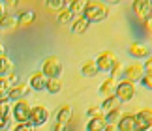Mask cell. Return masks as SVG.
<instances>
[{"label": "cell", "mask_w": 152, "mask_h": 131, "mask_svg": "<svg viewBox=\"0 0 152 131\" xmlns=\"http://www.w3.org/2000/svg\"><path fill=\"white\" fill-rule=\"evenodd\" d=\"M109 15V6L102 2V0H86V6H85V11H83V17H86L90 23H100L105 21Z\"/></svg>", "instance_id": "obj_1"}, {"label": "cell", "mask_w": 152, "mask_h": 131, "mask_svg": "<svg viewBox=\"0 0 152 131\" xmlns=\"http://www.w3.org/2000/svg\"><path fill=\"white\" fill-rule=\"evenodd\" d=\"M30 103L25 99H19V101H13L11 105V116L17 124H28V118H30Z\"/></svg>", "instance_id": "obj_2"}, {"label": "cell", "mask_w": 152, "mask_h": 131, "mask_svg": "<svg viewBox=\"0 0 152 131\" xmlns=\"http://www.w3.org/2000/svg\"><path fill=\"white\" fill-rule=\"evenodd\" d=\"M42 71H43V75L47 77V79L60 77V73H62V62H60V58L55 56V55L47 56L43 60V64H42Z\"/></svg>", "instance_id": "obj_3"}, {"label": "cell", "mask_w": 152, "mask_h": 131, "mask_svg": "<svg viewBox=\"0 0 152 131\" xmlns=\"http://www.w3.org/2000/svg\"><path fill=\"white\" fill-rule=\"evenodd\" d=\"M49 120V109L43 105H36L30 109V118H28V126L30 127H39Z\"/></svg>", "instance_id": "obj_4"}, {"label": "cell", "mask_w": 152, "mask_h": 131, "mask_svg": "<svg viewBox=\"0 0 152 131\" xmlns=\"http://www.w3.org/2000/svg\"><path fill=\"white\" fill-rule=\"evenodd\" d=\"M152 129V107H143L135 114V131H150Z\"/></svg>", "instance_id": "obj_5"}, {"label": "cell", "mask_w": 152, "mask_h": 131, "mask_svg": "<svg viewBox=\"0 0 152 131\" xmlns=\"http://www.w3.org/2000/svg\"><path fill=\"white\" fill-rule=\"evenodd\" d=\"M115 96L120 101H132L133 98H135V84H133L132 81H126V79L118 81L116 90H115Z\"/></svg>", "instance_id": "obj_6"}, {"label": "cell", "mask_w": 152, "mask_h": 131, "mask_svg": "<svg viewBox=\"0 0 152 131\" xmlns=\"http://www.w3.org/2000/svg\"><path fill=\"white\" fill-rule=\"evenodd\" d=\"M143 75H145V68H143V64H139V62H132V64H128L126 68H124V75H122V79L132 81L133 84H135V82H141Z\"/></svg>", "instance_id": "obj_7"}, {"label": "cell", "mask_w": 152, "mask_h": 131, "mask_svg": "<svg viewBox=\"0 0 152 131\" xmlns=\"http://www.w3.org/2000/svg\"><path fill=\"white\" fill-rule=\"evenodd\" d=\"M118 62V56L115 55L113 51H102L100 55L96 56V64H98V68H100V71H111V68Z\"/></svg>", "instance_id": "obj_8"}, {"label": "cell", "mask_w": 152, "mask_h": 131, "mask_svg": "<svg viewBox=\"0 0 152 131\" xmlns=\"http://www.w3.org/2000/svg\"><path fill=\"white\" fill-rule=\"evenodd\" d=\"M128 55L137 58V60H143V58L150 56V49H148L147 43H143V41H132V43L128 45Z\"/></svg>", "instance_id": "obj_9"}, {"label": "cell", "mask_w": 152, "mask_h": 131, "mask_svg": "<svg viewBox=\"0 0 152 131\" xmlns=\"http://www.w3.org/2000/svg\"><path fill=\"white\" fill-rule=\"evenodd\" d=\"M132 11L137 19H147V17L152 13V4L150 0H133L132 2Z\"/></svg>", "instance_id": "obj_10"}, {"label": "cell", "mask_w": 152, "mask_h": 131, "mask_svg": "<svg viewBox=\"0 0 152 131\" xmlns=\"http://www.w3.org/2000/svg\"><path fill=\"white\" fill-rule=\"evenodd\" d=\"M32 88L28 82H17L10 88V101H19V99H25L26 94L30 92Z\"/></svg>", "instance_id": "obj_11"}, {"label": "cell", "mask_w": 152, "mask_h": 131, "mask_svg": "<svg viewBox=\"0 0 152 131\" xmlns=\"http://www.w3.org/2000/svg\"><path fill=\"white\" fill-rule=\"evenodd\" d=\"M116 131H135V114L122 112L116 122Z\"/></svg>", "instance_id": "obj_12"}, {"label": "cell", "mask_w": 152, "mask_h": 131, "mask_svg": "<svg viewBox=\"0 0 152 131\" xmlns=\"http://www.w3.org/2000/svg\"><path fill=\"white\" fill-rule=\"evenodd\" d=\"M28 84H30L32 90L42 92V90H45V86H47V77L43 75L42 69H39V71H34V73L30 75V79H28Z\"/></svg>", "instance_id": "obj_13"}, {"label": "cell", "mask_w": 152, "mask_h": 131, "mask_svg": "<svg viewBox=\"0 0 152 131\" xmlns=\"http://www.w3.org/2000/svg\"><path fill=\"white\" fill-rule=\"evenodd\" d=\"M72 114H73V111H72V105H62L60 109H58L56 112V124H60V126H66L68 127V124L69 120H72Z\"/></svg>", "instance_id": "obj_14"}, {"label": "cell", "mask_w": 152, "mask_h": 131, "mask_svg": "<svg viewBox=\"0 0 152 131\" xmlns=\"http://www.w3.org/2000/svg\"><path fill=\"white\" fill-rule=\"evenodd\" d=\"M116 84H118V81L113 79V77H109V79H105L102 84H100V94H103L105 98L107 96H113L115 90H116Z\"/></svg>", "instance_id": "obj_15"}, {"label": "cell", "mask_w": 152, "mask_h": 131, "mask_svg": "<svg viewBox=\"0 0 152 131\" xmlns=\"http://www.w3.org/2000/svg\"><path fill=\"white\" fill-rule=\"evenodd\" d=\"M107 122H105V112L102 116H96V118H90L88 124H86V131H103Z\"/></svg>", "instance_id": "obj_16"}, {"label": "cell", "mask_w": 152, "mask_h": 131, "mask_svg": "<svg viewBox=\"0 0 152 131\" xmlns=\"http://www.w3.org/2000/svg\"><path fill=\"white\" fill-rule=\"evenodd\" d=\"M88 26H90V21L86 19V17L79 15L77 19L73 21V25H72V32H73V34H85Z\"/></svg>", "instance_id": "obj_17"}, {"label": "cell", "mask_w": 152, "mask_h": 131, "mask_svg": "<svg viewBox=\"0 0 152 131\" xmlns=\"http://www.w3.org/2000/svg\"><path fill=\"white\" fill-rule=\"evenodd\" d=\"M17 21H19L21 26L32 25V23L36 21V11H34V9H25V11H21V13L17 15Z\"/></svg>", "instance_id": "obj_18"}, {"label": "cell", "mask_w": 152, "mask_h": 131, "mask_svg": "<svg viewBox=\"0 0 152 131\" xmlns=\"http://www.w3.org/2000/svg\"><path fill=\"white\" fill-rule=\"evenodd\" d=\"M120 103L122 101L118 99L113 94V96H107L103 99V103H102V111H105V112H109V111H113V109H120Z\"/></svg>", "instance_id": "obj_19"}, {"label": "cell", "mask_w": 152, "mask_h": 131, "mask_svg": "<svg viewBox=\"0 0 152 131\" xmlns=\"http://www.w3.org/2000/svg\"><path fill=\"white\" fill-rule=\"evenodd\" d=\"M98 71H100V68H98L96 60H86L81 66V73L85 77H94V75H98Z\"/></svg>", "instance_id": "obj_20"}, {"label": "cell", "mask_w": 152, "mask_h": 131, "mask_svg": "<svg viewBox=\"0 0 152 131\" xmlns=\"http://www.w3.org/2000/svg\"><path fill=\"white\" fill-rule=\"evenodd\" d=\"M11 71H13V60H11L8 55L0 56V77L10 75Z\"/></svg>", "instance_id": "obj_21"}, {"label": "cell", "mask_w": 152, "mask_h": 131, "mask_svg": "<svg viewBox=\"0 0 152 131\" xmlns=\"http://www.w3.org/2000/svg\"><path fill=\"white\" fill-rule=\"evenodd\" d=\"M45 90L49 94H58L62 90V81L60 77H55V79H47V86H45Z\"/></svg>", "instance_id": "obj_22"}, {"label": "cell", "mask_w": 152, "mask_h": 131, "mask_svg": "<svg viewBox=\"0 0 152 131\" xmlns=\"http://www.w3.org/2000/svg\"><path fill=\"white\" fill-rule=\"evenodd\" d=\"M19 25L15 15H10V13H4V17L0 19V28H15Z\"/></svg>", "instance_id": "obj_23"}, {"label": "cell", "mask_w": 152, "mask_h": 131, "mask_svg": "<svg viewBox=\"0 0 152 131\" xmlns=\"http://www.w3.org/2000/svg\"><path fill=\"white\" fill-rule=\"evenodd\" d=\"M73 19V13H72V9H68V8H62L60 11H58V17H56V21L60 23V25H68L69 21Z\"/></svg>", "instance_id": "obj_24"}, {"label": "cell", "mask_w": 152, "mask_h": 131, "mask_svg": "<svg viewBox=\"0 0 152 131\" xmlns=\"http://www.w3.org/2000/svg\"><path fill=\"white\" fill-rule=\"evenodd\" d=\"M11 116V101L8 99H0V118H10Z\"/></svg>", "instance_id": "obj_25"}, {"label": "cell", "mask_w": 152, "mask_h": 131, "mask_svg": "<svg viewBox=\"0 0 152 131\" xmlns=\"http://www.w3.org/2000/svg\"><path fill=\"white\" fill-rule=\"evenodd\" d=\"M10 81L6 79V77H0V99H8L10 98Z\"/></svg>", "instance_id": "obj_26"}, {"label": "cell", "mask_w": 152, "mask_h": 131, "mask_svg": "<svg viewBox=\"0 0 152 131\" xmlns=\"http://www.w3.org/2000/svg\"><path fill=\"white\" fill-rule=\"evenodd\" d=\"M85 6H86V0H73L72 6H69V9H72L73 15H83Z\"/></svg>", "instance_id": "obj_27"}, {"label": "cell", "mask_w": 152, "mask_h": 131, "mask_svg": "<svg viewBox=\"0 0 152 131\" xmlns=\"http://www.w3.org/2000/svg\"><path fill=\"white\" fill-rule=\"evenodd\" d=\"M120 114H122L120 109H113V111L105 112V122H107V124H116L118 118H120Z\"/></svg>", "instance_id": "obj_28"}, {"label": "cell", "mask_w": 152, "mask_h": 131, "mask_svg": "<svg viewBox=\"0 0 152 131\" xmlns=\"http://www.w3.org/2000/svg\"><path fill=\"white\" fill-rule=\"evenodd\" d=\"M109 73H111V77H113V79H116V81H118V79H122V75H124V66L120 64V60L116 62V64L113 66V68H111V71H109Z\"/></svg>", "instance_id": "obj_29"}, {"label": "cell", "mask_w": 152, "mask_h": 131, "mask_svg": "<svg viewBox=\"0 0 152 131\" xmlns=\"http://www.w3.org/2000/svg\"><path fill=\"white\" fill-rule=\"evenodd\" d=\"M141 84L147 88V90H152V71H150V73H145V75H143Z\"/></svg>", "instance_id": "obj_30"}, {"label": "cell", "mask_w": 152, "mask_h": 131, "mask_svg": "<svg viewBox=\"0 0 152 131\" xmlns=\"http://www.w3.org/2000/svg\"><path fill=\"white\" fill-rule=\"evenodd\" d=\"M143 30L148 36H152V13L147 17V19H143Z\"/></svg>", "instance_id": "obj_31"}, {"label": "cell", "mask_w": 152, "mask_h": 131, "mask_svg": "<svg viewBox=\"0 0 152 131\" xmlns=\"http://www.w3.org/2000/svg\"><path fill=\"white\" fill-rule=\"evenodd\" d=\"M45 4H47L49 9H58L60 11L64 6H62V0H45Z\"/></svg>", "instance_id": "obj_32"}, {"label": "cell", "mask_w": 152, "mask_h": 131, "mask_svg": "<svg viewBox=\"0 0 152 131\" xmlns=\"http://www.w3.org/2000/svg\"><path fill=\"white\" fill-rule=\"evenodd\" d=\"M102 114H103L102 107H96V105H90L88 107V116L90 118H96V116H102Z\"/></svg>", "instance_id": "obj_33"}, {"label": "cell", "mask_w": 152, "mask_h": 131, "mask_svg": "<svg viewBox=\"0 0 152 131\" xmlns=\"http://www.w3.org/2000/svg\"><path fill=\"white\" fill-rule=\"evenodd\" d=\"M6 79H8V81H10V84L13 86V84H17V82H19V75H17L15 71H11L10 75H6Z\"/></svg>", "instance_id": "obj_34"}, {"label": "cell", "mask_w": 152, "mask_h": 131, "mask_svg": "<svg viewBox=\"0 0 152 131\" xmlns=\"http://www.w3.org/2000/svg\"><path fill=\"white\" fill-rule=\"evenodd\" d=\"M143 68H145V73H150V71H152V55H150L148 58H145Z\"/></svg>", "instance_id": "obj_35"}, {"label": "cell", "mask_w": 152, "mask_h": 131, "mask_svg": "<svg viewBox=\"0 0 152 131\" xmlns=\"http://www.w3.org/2000/svg\"><path fill=\"white\" fill-rule=\"evenodd\" d=\"M13 131H32V127L28 126V124H15Z\"/></svg>", "instance_id": "obj_36"}, {"label": "cell", "mask_w": 152, "mask_h": 131, "mask_svg": "<svg viewBox=\"0 0 152 131\" xmlns=\"http://www.w3.org/2000/svg\"><path fill=\"white\" fill-rule=\"evenodd\" d=\"M8 124H10V118H0V131L8 129Z\"/></svg>", "instance_id": "obj_37"}, {"label": "cell", "mask_w": 152, "mask_h": 131, "mask_svg": "<svg viewBox=\"0 0 152 131\" xmlns=\"http://www.w3.org/2000/svg\"><path fill=\"white\" fill-rule=\"evenodd\" d=\"M103 131H116V124H107Z\"/></svg>", "instance_id": "obj_38"}, {"label": "cell", "mask_w": 152, "mask_h": 131, "mask_svg": "<svg viewBox=\"0 0 152 131\" xmlns=\"http://www.w3.org/2000/svg\"><path fill=\"white\" fill-rule=\"evenodd\" d=\"M2 4L11 6V8H13V6H17V0H2Z\"/></svg>", "instance_id": "obj_39"}, {"label": "cell", "mask_w": 152, "mask_h": 131, "mask_svg": "<svg viewBox=\"0 0 152 131\" xmlns=\"http://www.w3.org/2000/svg\"><path fill=\"white\" fill-rule=\"evenodd\" d=\"M53 131H66V126H60V124H55V129Z\"/></svg>", "instance_id": "obj_40"}, {"label": "cell", "mask_w": 152, "mask_h": 131, "mask_svg": "<svg viewBox=\"0 0 152 131\" xmlns=\"http://www.w3.org/2000/svg\"><path fill=\"white\" fill-rule=\"evenodd\" d=\"M72 2H73V0H62V6H64V8H68V9H69V6H72Z\"/></svg>", "instance_id": "obj_41"}, {"label": "cell", "mask_w": 152, "mask_h": 131, "mask_svg": "<svg viewBox=\"0 0 152 131\" xmlns=\"http://www.w3.org/2000/svg\"><path fill=\"white\" fill-rule=\"evenodd\" d=\"M6 55V47H4V43L0 41V56H4Z\"/></svg>", "instance_id": "obj_42"}, {"label": "cell", "mask_w": 152, "mask_h": 131, "mask_svg": "<svg viewBox=\"0 0 152 131\" xmlns=\"http://www.w3.org/2000/svg\"><path fill=\"white\" fill-rule=\"evenodd\" d=\"M4 13H6V11H4V4H2V0H0V19L4 17Z\"/></svg>", "instance_id": "obj_43"}, {"label": "cell", "mask_w": 152, "mask_h": 131, "mask_svg": "<svg viewBox=\"0 0 152 131\" xmlns=\"http://www.w3.org/2000/svg\"><path fill=\"white\" fill-rule=\"evenodd\" d=\"M105 2H107V4H118L120 0H105Z\"/></svg>", "instance_id": "obj_44"}, {"label": "cell", "mask_w": 152, "mask_h": 131, "mask_svg": "<svg viewBox=\"0 0 152 131\" xmlns=\"http://www.w3.org/2000/svg\"><path fill=\"white\" fill-rule=\"evenodd\" d=\"M2 131H10V129H2Z\"/></svg>", "instance_id": "obj_45"}, {"label": "cell", "mask_w": 152, "mask_h": 131, "mask_svg": "<svg viewBox=\"0 0 152 131\" xmlns=\"http://www.w3.org/2000/svg\"><path fill=\"white\" fill-rule=\"evenodd\" d=\"M150 4H152V0H150Z\"/></svg>", "instance_id": "obj_46"}, {"label": "cell", "mask_w": 152, "mask_h": 131, "mask_svg": "<svg viewBox=\"0 0 152 131\" xmlns=\"http://www.w3.org/2000/svg\"><path fill=\"white\" fill-rule=\"evenodd\" d=\"M32 131H34V129H32Z\"/></svg>", "instance_id": "obj_47"}]
</instances>
